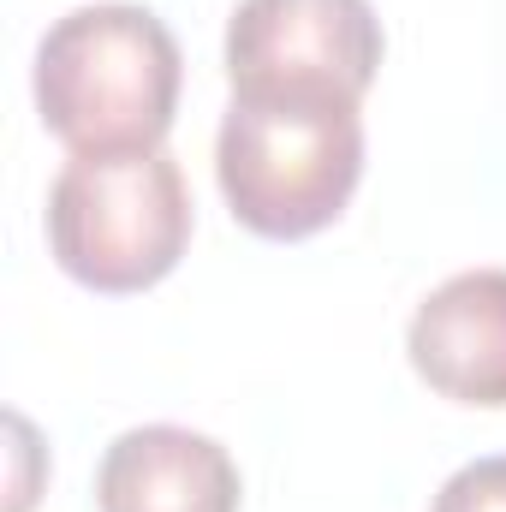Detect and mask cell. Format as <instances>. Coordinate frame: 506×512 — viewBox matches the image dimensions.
Masks as SVG:
<instances>
[{
  "label": "cell",
  "mask_w": 506,
  "mask_h": 512,
  "mask_svg": "<svg viewBox=\"0 0 506 512\" xmlns=\"http://www.w3.org/2000/svg\"><path fill=\"white\" fill-rule=\"evenodd\" d=\"M185 60L173 30L131 0H96L36 42V114L72 155L161 149L179 114Z\"/></svg>",
  "instance_id": "1"
},
{
  "label": "cell",
  "mask_w": 506,
  "mask_h": 512,
  "mask_svg": "<svg viewBox=\"0 0 506 512\" xmlns=\"http://www.w3.org/2000/svg\"><path fill=\"white\" fill-rule=\"evenodd\" d=\"M215 179L256 239H310L340 221L364 179V120L340 102H227Z\"/></svg>",
  "instance_id": "2"
},
{
  "label": "cell",
  "mask_w": 506,
  "mask_h": 512,
  "mask_svg": "<svg viewBox=\"0 0 506 512\" xmlns=\"http://www.w3.org/2000/svg\"><path fill=\"white\" fill-rule=\"evenodd\" d=\"M191 245V191L167 149L72 155L48 191V251L90 292H143Z\"/></svg>",
  "instance_id": "3"
},
{
  "label": "cell",
  "mask_w": 506,
  "mask_h": 512,
  "mask_svg": "<svg viewBox=\"0 0 506 512\" xmlns=\"http://www.w3.org/2000/svg\"><path fill=\"white\" fill-rule=\"evenodd\" d=\"M370 0H239L227 18V84L239 102L358 108L381 72Z\"/></svg>",
  "instance_id": "4"
},
{
  "label": "cell",
  "mask_w": 506,
  "mask_h": 512,
  "mask_svg": "<svg viewBox=\"0 0 506 512\" xmlns=\"http://www.w3.org/2000/svg\"><path fill=\"white\" fill-rule=\"evenodd\" d=\"M411 370L459 405H506V268H465L441 280L411 328Z\"/></svg>",
  "instance_id": "5"
},
{
  "label": "cell",
  "mask_w": 506,
  "mask_h": 512,
  "mask_svg": "<svg viewBox=\"0 0 506 512\" xmlns=\"http://www.w3.org/2000/svg\"><path fill=\"white\" fill-rule=\"evenodd\" d=\"M239 465L215 435L143 423L96 465V512H239Z\"/></svg>",
  "instance_id": "6"
},
{
  "label": "cell",
  "mask_w": 506,
  "mask_h": 512,
  "mask_svg": "<svg viewBox=\"0 0 506 512\" xmlns=\"http://www.w3.org/2000/svg\"><path fill=\"white\" fill-rule=\"evenodd\" d=\"M429 512H506V453L459 465L441 483V495H435Z\"/></svg>",
  "instance_id": "7"
}]
</instances>
